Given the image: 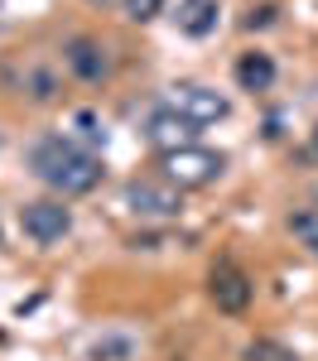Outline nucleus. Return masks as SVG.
<instances>
[{
	"label": "nucleus",
	"mask_w": 318,
	"mask_h": 361,
	"mask_svg": "<svg viewBox=\"0 0 318 361\" xmlns=\"http://www.w3.org/2000/svg\"><path fill=\"white\" fill-rule=\"evenodd\" d=\"M29 169L58 188L63 197H78V193H92L97 183H102V159L82 149V145H73V140L63 135H44L34 149H29Z\"/></svg>",
	"instance_id": "f257e3e1"
},
{
	"label": "nucleus",
	"mask_w": 318,
	"mask_h": 361,
	"mask_svg": "<svg viewBox=\"0 0 318 361\" xmlns=\"http://www.w3.org/2000/svg\"><path fill=\"white\" fill-rule=\"evenodd\" d=\"M159 169L169 173V183L178 188H207L222 178L227 159L217 149H202V145H188V149H173V154H159Z\"/></svg>",
	"instance_id": "f03ea898"
},
{
	"label": "nucleus",
	"mask_w": 318,
	"mask_h": 361,
	"mask_svg": "<svg viewBox=\"0 0 318 361\" xmlns=\"http://www.w3.org/2000/svg\"><path fill=\"white\" fill-rule=\"evenodd\" d=\"M164 106L169 111H178L183 121H193V126H217V121H227L231 102L222 97V92H212V87L202 82H178L164 92Z\"/></svg>",
	"instance_id": "7ed1b4c3"
},
{
	"label": "nucleus",
	"mask_w": 318,
	"mask_h": 361,
	"mask_svg": "<svg viewBox=\"0 0 318 361\" xmlns=\"http://www.w3.org/2000/svg\"><path fill=\"white\" fill-rule=\"evenodd\" d=\"M126 207L135 212V217H154V222H169L183 212V197L173 193L169 183H154V178H135L130 188H126Z\"/></svg>",
	"instance_id": "20e7f679"
},
{
	"label": "nucleus",
	"mask_w": 318,
	"mask_h": 361,
	"mask_svg": "<svg viewBox=\"0 0 318 361\" xmlns=\"http://www.w3.org/2000/svg\"><path fill=\"white\" fill-rule=\"evenodd\" d=\"M20 226H25L29 241H39V246H54L63 241L68 231H73V212L63 207V202H25V212H20Z\"/></svg>",
	"instance_id": "39448f33"
},
{
	"label": "nucleus",
	"mask_w": 318,
	"mask_h": 361,
	"mask_svg": "<svg viewBox=\"0 0 318 361\" xmlns=\"http://www.w3.org/2000/svg\"><path fill=\"white\" fill-rule=\"evenodd\" d=\"M193 135H198V126H193V121H183L178 111H169V106H159V111L145 116V140H149L159 154L188 149V145H193Z\"/></svg>",
	"instance_id": "423d86ee"
},
{
	"label": "nucleus",
	"mask_w": 318,
	"mask_h": 361,
	"mask_svg": "<svg viewBox=\"0 0 318 361\" xmlns=\"http://www.w3.org/2000/svg\"><path fill=\"white\" fill-rule=\"evenodd\" d=\"M207 294H212V304L222 308V313H241V308L251 304V279H246L241 265L217 260L212 265V279H207Z\"/></svg>",
	"instance_id": "0eeeda50"
},
{
	"label": "nucleus",
	"mask_w": 318,
	"mask_h": 361,
	"mask_svg": "<svg viewBox=\"0 0 318 361\" xmlns=\"http://www.w3.org/2000/svg\"><path fill=\"white\" fill-rule=\"evenodd\" d=\"M63 63L73 68V78H82V82H102L106 73H111V58L106 49L97 44V39H68V49H63Z\"/></svg>",
	"instance_id": "6e6552de"
},
{
	"label": "nucleus",
	"mask_w": 318,
	"mask_h": 361,
	"mask_svg": "<svg viewBox=\"0 0 318 361\" xmlns=\"http://www.w3.org/2000/svg\"><path fill=\"white\" fill-rule=\"evenodd\" d=\"M217 0H178V15H173V25L183 29L188 39H207L212 29H217Z\"/></svg>",
	"instance_id": "1a4fd4ad"
},
{
	"label": "nucleus",
	"mask_w": 318,
	"mask_h": 361,
	"mask_svg": "<svg viewBox=\"0 0 318 361\" xmlns=\"http://www.w3.org/2000/svg\"><path fill=\"white\" fill-rule=\"evenodd\" d=\"M135 357H140V347H135L130 333H102L92 347H87L82 361H135Z\"/></svg>",
	"instance_id": "9d476101"
},
{
	"label": "nucleus",
	"mask_w": 318,
	"mask_h": 361,
	"mask_svg": "<svg viewBox=\"0 0 318 361\" xmlns=\"http://www.w3.org/2000/svg\"><path fill=\"white\" fill-rule=\"evenodd\" d=\"M236 82L246 87V92H265V87L275 82V63H270V54H246L241 63H236Z\"/></svg>",
	"instance_id": "9b49d317"
},
{
	"label": "nucleus",
	"mask_w": 318,
	"mask_h": 361,
	"mask_svg": "<svg viewBox=\"0 0 318 361\" xmlns=\"http://www.w3.org/2000/svg\"><path fill=\"white\" fill-rule=\"evenodd\" d=\"M289 226H294V236L304 241V246L318 255V207H309V212H294L289 217Z\"/></svg>",
	"instance_id": "f8f14e48"
},
{
	"label": "nucleus",
	"mask_w": 318,
	"mask_h": 361,
	"mask_svg": "<svg viewBox=\"0 0 318 361\" xmlns=\"http://www.w3.org/2000/svg\"><path fill=\"white\" fill-rule=\"evenodd\" d=\"M246 361H299V357H294L289 347H280V342H265V337H260V342L246 347Z\"/></svg>",
	"instance_id": "ddd939ff"
},
{
	"label": "nucleus",
	"mask_w": 318,
	"mask_h": 361,
	"mask_svg": "<svg viewBox=\"0 0 318 361\" xmlns=\"http://www.w3.org/2000/svg\"><path fill=\"white\" fill-rule=\"evenodd\" d=\"M159 10H164V0H126V15H130L135 25H149Z\"/></svg>",
	"instance_id": "4468645a"
},
{
	"label": "nucleus",
	"mask_w": 318,
	"mask_h": 361,
	"mask_svg": "<svg viewBox=\"0 0 318 361\" xmlns=\"http://www.w3.org/2000/svg\"><path fill=\"white\" fill-rule=\"evenodd\" d=\"M0 140H5V135H0Z\"/></svg>",
	"instance_id": "2eb2a0df"
}]
</instances>
